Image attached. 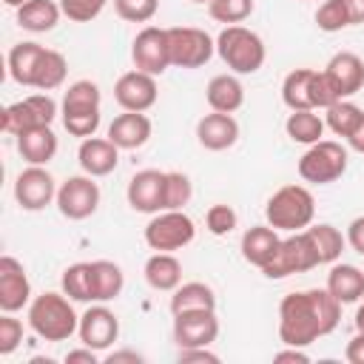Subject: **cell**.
Segmentation results:
<instances>
[{"label":"cell","instance_id":"obj_1","mask_svg":"<svg viewBox=\"0 0 364 364\" xmlns=\"http://www.w3.org/2000/svg\"><path fill=\"white\" fill-rule=\"evenodd\" d=\"M341 301L327 287L287 293L279 301V341L284 347H307L338 327Z\"/></svg>","mask_w":364,"mask_h":364},{"label":"cell","instance_id":"obj_2","mask_svg":"<svg viewBox=\"0 0 364 364\" xmlns=\"http://www.w3.org/2000/svg\"><path fill=\"white\" fill-rule=\"evenodd\" d=\"M28 327L43 341H65L77 333L80 316L65 293H40L28 304Z\"/></svg>","mask_w":364,"mask_h":364},{"label":"cell","instance_id":"obj_3","mask_svg":"<svg viewBox=\"0 0 364 364\" xmlns=\"http://www.w3.org/2000/svg\"><path fill=\"white\" fill-rule=\"evenodd\" d=\"M100 102H102V94H100V85L91 82V80H77L65 88L63 94V102H60V117H63V128L71 134V136H80V139H88L97 134L100 128Z\"/></svg>","mask_w":364,"mask_h":364},{"label":"cell","instance_id":"obj_4","mask_svg":"<svg viewBox=\"0 0 364 364\" xmlns=\"http://www.w3.org/2000/svg\"><path fill=\"white\" fill-rule=\"evenodd\" d=\"M316 199L304 185H282L264 205V219L270 228L296 233L313 225Z\"/></svg>","mask_w":364,"mask_h":364},{"label":"cell","instance_id":"obj_5","mask_svg":"<svg viewBox=\"0 0 364 364\" xmlns=\"http://www.w3.org/2000/svg\"><path fill=\"white\" fill-rule=\"evenodd\" d=\"M216 54L222 57V63L233 71V74H256L264 60H267V48L262 43V37L253 28L245 26H225L216 37Z\"/></svg>","mask_w":364,"mask_h":364},{"label":"cell","instance_id":"obj_6","mask_svg":"<svg viewBox=\"0 0 364 364\" xmlns=\"http://www.w3.org/2000/svg\"><path fill=\"white\" fill-rule=\"evenodd\" d=\"M347 148L333 139H318L307 145V151L299 159V176L313 185H330L344 176L347 171Z\"/></svg>","mask_w":364,"mask_h":364},{"label":"cell","instance_id":"obj_7","mask_svg":"<svg viewBox=\"0 0 364 364\" xmlns=\"http://www.w3.org/2000/svg\"><path fill=\"white\" fill-rule=\"evenodd\" d=\"M57 114H60V105L54 102V97L48 91H40V94H28V97L6 105L3 114H0V125H3L6 134L20 136L23 131L51 125Z\"/></svg>","mask_w":364,"mask_h":364},{"label":"cell","instance_id":"obj_8","mask_svg":"<svg viewBox=\"0 0 364 364\" xmlns=\"http://www.w3.org/2000/svg\"><path fill=\"white\" fill-rule=\"evenodd\" d=\"M193 236H196V225L185 210H159L145 225V245L151 250L173 253L188 247Z\"/></svg>","mask_w":364,"mask_h":364},{"label":"cell","instance_id":"obj_9","mask_svg":"<svg viewBox=\"0 0 364 364\" xmlns=\"http://www.w3.org/2000/svg\"><path fill=\"white\" fill-rule=\"evenodd\" d=\"M313 267H318L316 247H313V242L304 230H296V233H290L287 239L279 242L273 259L262 267V273L267 279H287L293 273H307Z\"/></svg>","mask_w":364,"mask_h":364},{"label":"cell","instance_id":"obj_10","mask_svg":"<svg viewBox=\"0 0 364 364\" xmlns=\"http://www.w3.org/2000/svg\"><path fill=\"white\" fill-rule=\"evenodd\" d=\"M168 48H171V65L176 68H202L213 51L216 40L196 26H173L168 28Z\"/></svg>","mask_w":364,"mask_h":364},{"label":"cell","instance_id":"obj_11","mask_svg":"<svg viewBox=\"0 0 364 364\" xmlns=\"http://www.w3.org/2000/svg\"><path fill=\"white\" fill-rule=\"evenodd\" d=\"M54 205H57V210H60L65 219L82 222V219H88V216L100 208V185H97L94 176H88V173L68 176L65 182H60Z\"/></svg>","mask_w":364,"mask_h":364},{"label":"cell","instance_id":"obj_12","mask_svg":"<svg viewBox=\"0 0 364 364\" xmlns=\"http://www.w3.org/2000/svg\"><path fill=\"white\" fill-rule=\"evenodd\" d=\"M131 60L134 68L145 71V74H165L171 68V48H168V28L159 26H145L134 43H131Z\"/></svg>","mask_w":364,"mask_h":364},{"label":"cell","instance_id":"obj_13","mask_svg":"<svg viewBox=\"0 0 364 364\" xmlns=\"http://www.w3.org/2000/svg\"><path fill=\"white\" fill-rule=\"evenodd\" d=\"M57 182L46 171V165H28L14 179V199L23 210H43L57 199Z\"/></svg>","mask_w":364,"mask_h":364},{"label":"cell","instance_id":"obj_14","mask_svg":"<svg viewBox=\"0 0 364 364\" xmlns=\"http://www.w3.org/2000/svg\"><path fill=\"white\" fill-rule=\"evenodd\" d=\"M219 336L216 310H185L173 313V341L179 350L185 347H210Z\"/></svg>","mask_w":364,"mask_h":364},{"label":"cell","instance_id":"obj_15","mask_svg":"<svg viewBox=\"0 0 364 364\" xmlns=\"http://www.w3.org/2000/svg\"><path fill=\"white\" fill-rule=\"evenodd\" d=\"M77 336L85 347L105 353L117 338H119V318L114 316V310H108L102 301H94L82 316H80V327Z\"/></svg>","mask_w":364,"mask_h":364},{"label":"cell","instance_id":"obj_16","mask_svg":"<svg viewBox=\"0 0 364 364\" xmlns=\"http://www.w3.org/2000/svg\"><path fill=\"white\" fill-rule=\"evenodd\" d=\"M156 97H159V88H156V77L154 74H145L139 68L134 71H125L117 85H114V100L122 111H148L156 105Z\"/></svg>","mask_w":364,"mask_h":364},{"label":"cell","instance_id":"obj_17","mask_svg":"<svg viewBox=\"0 0 364 364\" xmlns=\"http://www.w3.org/2000/svg\"><path fill=\"white\" fill-rule=\"evenodd\" d=\"M125 199L136 213H159L165 210V171L145 168L128 179Z\"/></svg>","mask_w":364,"mask_h":364},{"label":"cell","instance_id":"obj_18","mask_svg":"<svg viewBox=\"0 0 364 364\" xmlns=\"http://www.w3.org/2000/svg\"><path fill=\"white\" fill-rule=\"evenodd\" d=\"M26 304H31V282L26 276L23 262L3 253L0 256V310L17 313Z\"/></svg>","mask_w":364,"mask_h":364},{"label":"cell","instance_id":"obj_19","mask_svg":"<svg viewBox=\"0 0 364 364\" xmlns=\"http://www.w3.org/2000/svg\"><path fill=\"white\" fill-rule=\"evenodd\" d=\"M338 100H350L364 88V60L355 51H336L321 68Z\"/></svg>","mask_w":364,"mask_h":364},{"label":"cell","instance_id":"obj_20","mask_svg":"<svg viewBox=\"0 0 364 364\" xmlns=\"http://www.w3.org/2000/svg\"><path fill=\"white\" fill-rule=\"evenodd\" d=\"M77 162L88 176H108L119 165V148L108 136H88L77 148Z\"/></svg>","mask_w":364,"mask_h":364},{"label":"cell","instance_id":"obj_21","mask_svg":"<svg viewBox=\"0 0 364 364\" xmlns=\"http://www.w3.org/2000/svg\"><path fill=\"white\" fill-rule=\"evenodd\" d=\"M196 139L208 151H228L239 139V122L233 119V114L210 111L196 122Z\"/></svg>","mask_w":364,"mask_h":364},{"label":"cell","instance_id":"obj_22","mask_svg":"<svg viewBox=\"0 0 364 364\" xmlns=\"http://www.w3.org/2000/svg\"><path fill=\"white\" fill-rule=\"evenodd\" d=\"M151 131H154V125L142 111H125V114L114 117V122L108 125V139L119 151H134L151 139Z\"/></svg>","mask_w":364,"mask_h":364},{"label":"cell","instance_id":"obj_23","mask_svg":"<svg viewBox=\"0 0 364 364\" xmlns=\"http://www.w3.org/2000/svg\"><path fill=\"white\" fill-rule=\"evenodd\" d=\"M279 242L282 239H279L276 228H270V225H253V228H247L242 233V259L247 264H253V267L262 270L273 259Z\"/></svg>","mask_w":364,"mask_h":364},{"label":"cell","instance_id":"obj_24","mask_svg":"<svg viewBox=\"0 0 364 364\" xmlns=\"http://www.w3.org/2000/svg\"><path fill=\"white\" fill-rule=\"evenodd\" d=\"M57 134L51 131V125H40L31 131H23L17 136V151L28 165H48L57 156Z\"/></svg>","mask_w":364,"mask_h":364},{"label":"cell","instance_id":"obj_25","mask_svg":"<svg viewBox=\"0 0 364 364\" xmlns=\"http://www.w3.org/2000/svg\"><path fill=\"white\" fill-rule=\"evenodd\" d=\"M142 273H145V282L159 293H173L182 284V262L165 250H156L154 256H148Z\"/></svg>","mask_w":364,"mask_h":364},{"label":"cell","instance_id":"obj_26","mask_svg":"<svg viewBox=\"0 0 364 364\" xmlns=\"http://www.w3.org/2000/svg\"><path fill=\"white\" fill-rule=\"evenodd\" d=\"M205 100H208L210 111L233 114L245 105V85L239 82L236 74H216L205 88Z\"/></svg>","mask_w":364,"mask_h":364},{"label":"cell","instance_id":"obj_27","mask_svg":"<svg viewBox=\"0 0 364 364\" xmlns=\"http://www.w3.org/2000/svg\"><path fill=\"white\" fill-rule=\"evenodd\" d=\"M125 287V273L117 262L97 259L91 262V304L94 301H114Z\"/></svg>","mask_w":364,"mask_h":364},{"label":"cell","instance_id":"obj_28","mask_svg":"<svg viewBox=\"0 0 364 364\" xmlns=\"http://www.w3.org/2000/svg\"><path fill=\"white\" fill-rule=\"evenodd\" d=\"M327 290L341 301V304H355L364 296V270H358L355 264H338L333 262L330 273H327Z\"/></svg>","mask_w":364,"mask_h":364},{"label":"cell","instance_id":"obj_29","mask_svg":"<svg viewBox=\"0 0 364 364\" xmlns=\"http://www.w3.org/2000/svg\"><path fill=\"white\" fill-rule=\"evenodd\" d=\"M43 51H46V46H40L34 40H26V43L11 46V51H9V74H11V80L17 85L34 88V74H37V65H40Z\"/></svg>","mask_w":364,"mask_h":364},{"label":"cell","instance_id":"obj_30","mask_svg":"<svg viewBox=\"0 0 364 364\" xmlns=\"http://www.w3.org/2000/svg\"><path fill=\"white\" fill-rule=\"evenodd\" d=\"M313 82H316V68H293L282 82V102L290 111H307V108L316 111Z\"/></svg>","mask_w":364,"mask_h":364},{"label":"cell","instance_id":"obj_31","mask_svg":"<svg viewBox=\"0 0 364 364\" xmlns=\"http://www.w3.org/2000/svg\"><path fill=\"white\" fill-rule=\"evenodd\" d=\"M63 17L60 3L54 0H28L17 9V26L31 31V34H46L51 31Z\"/></svg>","mask_w":364,"mask_h":364},{"label":"cell","instance_id":"obj_32","mask_svg":"<svg viewBox=\"0 0 364 364\" xmlns=\"http://www.w3.org/2000/svg\"><path fill=\"white\" fill-rule=\"evenodd\" d=\"M304 233L310 236V242H313V247H316L318 264H333V262L341 259V250H344V245H347V236H344L336 225L318 222V225L304 228Z\"/></svg>","mask_w":364,"mask_h":364},{"label":"cell","instance_id":"obj_33","mask_svg":"<svg viewBox=\"0 0 364 364\" xmlns=\"http://www.w3.org/2000/svg\"><path fill=\"white\" fill-rule=\"evenodd\" d=\"M185 310H216V293L205 282H185L171 296V313Z\"/></svg>","mask_w":364,"mask_h":364},{"label":"cell","instance_id":"obj_34","mask_svg":"<svg viewBox=\"0 0 364 364\" xmlns=\"http://www.w3.org/2000/svg\"><path fill=\"white\" fill-rule=\"evenodd\" d=\"M324 119L313 111V108H307V111H290L287 114V119H284V131H287V136L293 139V142H299V145H313V142H318L321 136H324Z\"/></svg>","mask_w":364,"mask_h":364},{"label":"cell","instance_id":"obj_35","mask_svg":"<svg viewBox=\"0 0 364 364\" xmlns=\"http://www.w3.org/2000/svg\"><path fill=\"white\" fill-rule=\"evenodd\" d=\"M65 74H68V63L60 51L54 48H46L43 57H40V65H37V74H34V88L37 91H54L65 82Z\"/></svg>","mask_w":364,"mask_h":364},{"label":"cell","instance_id":"obj_36","mask_svg":"<svg viewBox=\"0 0 364 364\" xmlns=\"http://www.w3.org/2000/svg\"><path fill=\"white\" fill-rule=\"evenodd\" d=\"M327 114H324V125L336 134V136H350L353 134V128L361 122V117H364V111L355 105V102H350V100H338V102H333L330 108H324Z\"/></svg>","mask_w":364,"mask_h":364},{"label":"cell","instance_id":"obj_37","mask_svg":"<svg viewBox=\"0 0 364 364\" xmlns=\"http://www.w3.org/2000/svg\"><path fill=\"white\" fill-rule=\"evenodd\" d=\"M63 293L71 301H88L91 304V262H74L63 270L60 279Z\"/></svg>","mask_w":364,"mask_h":364},{"label":"cell","instance_id":"obj_38","mask_svg":"<svg viewBox=\"0 0 364 364\" xmlns=\"http://www.w3.org/2000/svg\"><path fill=\"white\" fill-rule=\"evenodd\" d=\"M193 196V185L182 171H165V210H182Z\"/></svg>","mask_w":364,"mask_h":364},{"label":"cell","instance_id":"obj_39","mask_svg":"<svg viewBox=\"0 0 364 364\" xmlns=\"http://www.w3.org/2000/svg\"><path fill=\"white\" fill-rule=\"evenodd\" d=\"M253 9H256L253 0H210L208 3V14L225 26H236V23L247 20L253 14Z\"/></svg>","mask_w":364,"mask_h":364},{"label":"cell","instance_id":"obj_40","mask_svg":"<svg viewBox=\"0 0 364 364\" xmlns=\"http://www.w3.org/2000/svg\"><path fill=\"white\" fill-rule=\"evenodd\" d=\"M316 26L321 31H327V34H336L341 28H350V17H347L341 0H324L318 6V11H316Z\"/></svg>","mask_w":364,"mask_h":364},{"label":"cell","instance_id":"obj_41","mask_svg":"<svg viewBox=\"0 0 364 364\" xmlns=\"http://www.w3.org/2000/svg\"><path fill=\"white\" fill-rule=\"evenodd\" d=\"M236 225H239V216H236V210L230 205H222L219 202V205H210L208 213H205V228L213 236H228Z\"/></svg>","mask_w":364,"mask_h":364},{"label":"cell","instance_id":"obj_42","mask_svg":"<svg viewBox=\"0 0 364 364\" xmlns=\"http://www.w3.org/2000/svg\"><path fill=\"white\" fill-rule=\"evenodd\" d=\"M159 0H114V11L128 23H148L154 20Z\"/></svg>","mask_w":364,"mask_h":364},{"label":"cell","instance_id":"obj_43","mask_svg":"<svg viewBox=\"0 0 364 364\" xmlns=\"http://www.w3.org/2000/svg\"><path fill=\"white\" fill-rule=\"evenodd\" d=\"M105 3L108 0H60V9L71 23H91L94 17H100Z\"/></svg>","mask_w":364,"mask_h":364},{"label":"cell","instance_id":"obj_44","mask_svg":"<svg viewBox=\"0 0 364 364\" xmlns=\"http://www.w3.org/2000/svg\"><path fill=\"white\" fill-rule=\"evenodd\" d=\"M23 344V321L11 313L0 316V355H11Z\"/></svg>","mask_w":364,"mask_h":364},{"label":"cell","instance_id":"obj_45","mask_svg":"<svg viewBox=\"0 0 364 364\" xmlns=\"http://www.w3.org/2000/svg\"><path fill=\"white\" fill-rule=\"evenodd\" d=\"M179 364H191V361H199V364H219V355L210 353L208 347H185L179 350Z\"/></svg>","mask_w":364,"mask_h":364},{"label":"cell","instance_id":"obj_46","mask_svg":"<svg viewBox=\"0 0 364 364\" xmlns=\"http://www.w3.org/2000/svg\"><path fill=\"white\" fill-rule=\"evenodd\" d=\"M347 245L358 253V256H364V216H355L350 225H347Z\"/></svg>","mask_w":364,"mask_h":364},{"label":"cell","instance_id":"obj_47","mask_svg":"<svg viewBox=\"0 0 364 364\" xmlns=\"http://www.w3.org/2000/svg\"><path fill=\"white\" fill-rule=\"evenodd\" d=\"M97 361H100V353L91 350V347H85V344L65 353V364H97Z\"/></svg>","mask_w":364,"mask_h":364},{"label":"cell","instance_id":"obj_48","mask_svg":"<svg viewBox=\"0 0 364 364\" xmlns=\"http://www.w3.org/2000/svg\"><path fill=\"white\" fill-rule=\"evenodd\" d=\"M344 358H347L350 364H364V333H355V336L347 341Z\"/></svg>","mask_w":364,"mask_h":364},{"label":"cell","instance_id":"obj_49","mask_svg":"<svg viewBox=\"0 0 364 364\" xmlns=\"http://www.w3.org/2000/svg\"><path fill=\"white\" fill-rule=\"evenodd\" d=\"M102 361H105V364H142L145 358H142V353H136V350H114V353H108Z\"/></svg>","mask_w":364,"mask_h":364},{"label":"cell","instance_id":"obj_50","mask_svg":"<svg viewBox=\"0 0 364 364\" xmlns=\"http://www.w3.org/2000/svg\"><path fill=\"white\" fill-rule=\"evenodd\" d=\"M273 361H296V364H307L310 361V355L304 353V347H287V350H279L276 355H273Z\"/></svg>","mask_w":364,"mask_h":364},{"label":"cell","instance_id":"obj_51","mask_svg":"<svg viewBox=\"0 0 364 364\" xmlns=\"http://www.w3.org/2000/svg\"><path fill=\"white\" fill-rule=\"evenodd\" d=\"M347 17H350V26H364V0H341Z\"/></svg>","mask_w":364,"mask_h":364},{"label":"cell","instance_id":"obj_52","mask_svg":"<svg viewBox=\"0 0 364 364\" xmlns=\"http://www.w3.org/2000/svg\"><path fill=\"white\" fill-rule=\"evenodd\" d=\"M347 145H350L355 154H364V117H361V122L353 128V134L347 136Z\"/></svg>","mask_w":364,"mask_h":364},{"label":"cell","instance_id":"obj_53","mask_svg":"<svg viewBox=\"0 0 364 364\" xmlns=\"http://www.w3.org/2000/svg\"><path fill=\"white\" fill-rule=\"evenodd\" d=\"M353 321H355V330H358V333H364V304H358V310H355V318H353Z\"/></svg>","mask_w":364,"mask_h":364},{"label":"cell","instance_id":"obj_54","mask_svg":"<svg viewBox=\"0 0 364 364\" xmlns=\"http://www.w3.org/2000/svg\"><path fill=\"white\" fill-rule=\"evenodd\" d=\"M3 3H6L9 9H20V6H23V3H28V0H3Z\"/></svg>","mask_w":364,"mask_h":364},{"label":"cell","instance_id":"obj_55","mask_svg":"<svg viewBox=\"0 0 364 364\" xmlns=\"http://www.w3.org/2000/svg\"><path fill=\"white\" fill-rule=\"evenodd\" d=\"M191 3H210V0H191Z\"/></svg>","mask_w":364,"mask_h":364}]
</instances>
